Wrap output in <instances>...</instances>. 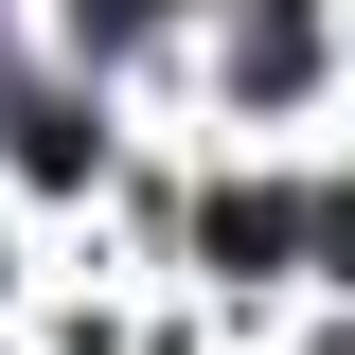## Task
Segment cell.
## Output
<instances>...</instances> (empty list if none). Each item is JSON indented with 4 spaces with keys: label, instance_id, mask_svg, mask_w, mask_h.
I'll list each match as a JSON object with an SVG mask.
<instances>
[{
    "label": "cell",
    "instance_id": "cell-1",
    "mask_svg": "<svg viewBox=\"0 0 355 355\" xmlns=\"http://www.w3.org/2000/svg\"><path fill=\"white\" fill-rule=\"evenodd\" d=\"M284 231H302V214H284V196H214V249H231V266H266V249H284Z\"/></svg>",
    "mask_w": 355,
    "mask_h": 355
},
{
    "label": "cell",
    "instance_id": "cell-2",
    "mask_svg": "<svg viewBox=\"0 0 355 355\" xmlns=\"http://www.w3.org/2000/svg\"><path fill=\"white\" fill-rule=\"evenodd\" d=\"M160 18H178V0H71V36H89V53H125V36H160Z\"/></svg>",
    "mask_w": 355,
    "mask_h": 355
}]
</instances>
